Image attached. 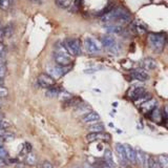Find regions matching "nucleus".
<instances>
[{
	"instance_id": "f257e3e1",
	"label": "nucleus",
	"mask_w": 168,
	"mask_h": 168,
	"mask_svg": "<svg viewBox=\"0 0 168 168\" xmlns=\"http://www.w3.org/2000/svg\"><path fill=\"white\" fill-rule=\"evenodd\" d=\"M131 21V14L125 8L117 6L105 13L101 17V22L106 24H117L123 26L124 24H128Z\"/></svg>"
},
{
	"instance_id": "f03ea898",
	"label": "nucleus",
	"mask_w": 168,
	"mask_h": 168,
	"mask_svg": "<svg viewBox=\"0 0 168 168\" xmlns=\"http://www.w3.org/2000/svg\"><path fill=\"white\" fill-rule=\"evenodd\" d=\"M147 43L156 54H161L165 47L166 36L163 33H150L147 36Z\"/></svg>"
},
{
	"instance_id": "7ed1b4c3",
	"label": "nucleus",
	"mask_w": 168,
	"mask_h": 168,
	"mask_svg": "<svg viewBox=\"0 0 168 168\" xmlns=\"http://www.w3.org/2000/svg\"><path fill=\"white\" fill-rule=\"evenodd\" d=\"M64 45L69 55L79 56L81 54V42L77 38H67L64 41Z\"/></svg>"
},
{
	"instance_id": "20e7f679",
	"label": "nucleus",
	"mask_w": 168,
	"mask_h": 168,
	"mask_svg": "<svg viewBox=\"0 0 168 168\" xmlns=\"http://www.w3.org/2000/svg\"><path fill=\"white\" fill-rule=\"evenodd\" d=\"M101 43L106 50H108L113 54H118V52L120 50V46L117 43L116 39L110 35H104L101 37Z\"/></svg>"
},
{
	"instance_id": "39448f33",
	"label": "nucleus",
	"mask_w": 168,
	"mask_h": 168,
	"mask_svg": "<svg viewBox=\"0 0 168 168\" xmlns=\"http://www.w3.org/2000/svg\"><path fill=\"white\" fill-rule=\"evenodd\" d=\"M47 75H50V77L54 79H58V78L62 77L63 75L69 72V66H59V65H54V66H47Z\"/></svg>"
},
{
	"instance_id": "423d86ee",
	"label": "nucleus",
	"mask_w": 168,
	"mask_h": 168,
	"mask_svg": "<svg viewBox=\"0 0 168 168\" xmlns=\"http://www.w3.org/2000/svg\"><path fill=\"white\" fill-rule=\"evenodd\" d=\"M54 60L59 66H68L72 63V59L67 52H57L54 53Z\"/></svg>"
},
{
	"instance_id": "0eeeda50",
	"label": "nucleus",
	"mask_w": 168,
	"mask_h": 168,
	"mask_svg": "<svg viewBox=\"0 0 168 168\" xmlns=\"http://www.w3.org/2000/svg\"><path fill=\"white\" fill-rule=\"evenodd\" d=\"M84 47H85L86 52H87L88 54H91V55L98 54V53H100V50H101V47H100V45L98 44V42H97L94 38H91V37L85 38V40H84Z\"/></svg>"
},
{
	"instance_id": "6e6552de",
	"label": "nucleus",
	"mask_w": 168,
	"mask_h": 168,
	"mask_svg": "<svg viewBox=\"0 0 168 168\" xmlns=\"http://www.w3.org/2000/svg\"><path fill=\"white\" fill-rule=\"evenodd\" d=\"M38 84L43 88H50L55 85V79L50 77V75L41 74L38 76Z\"/></svg>"
},
{
	"instance_id": "1a4fd4ad",
	"label": "nucleus",
	"mask_w": 168,
	"mask_h": 168,
	"mask_svg": "<svg viewBox=\"0 0 168 168\" xmlns=\"http://www.w3.org/2000/svg\"><path fill=\"white\" fill-rule=\"evenodd\" d=\"M130 77L135 80H138V81H147L149 79V75L147 72H145L144 69L142 68H136V69H132L130 72Z\"/></svg>"
},
{
	"instance_id": "9d476101",
	"label": "nucleus",
	"mask_w": 168,
	"mask_h": 168,
	"mask_svg": "<svg viewBox=\"0 0 168 168\" xmlns=\"http://www.w3.org/2000/svg\"><path fill=\"white\" fill-rule=\"evenodd\" d=\"M130 28H131L132 33H136L138 35H143V34H146L148 28L143 22L140 21V20H136L130 24Z\"/></svg>"
},
{
	"instance_id": "9b49d317",
	"label": "nucleus",
	"mask_w": 168,
	"mask_h": 168,
	"mask_svg": "<svg viewBox=\"0 0 168 168\" xmlns=\"http://www.w3.org/2000/svg\"><path fill=\"white\" fill-rule=\"evenodd\" d=\"M144 93H146V91H145V88H144L143 86L137 85V86H132V87L129 88V91L127 93V96L129 97L131 100L136 101V100L139 99Z\"/></svg>"
},
{
	"instance_id": "f8f14e48",
	"label": "nucleus",
	"mask_w": 168,
	"mask_h": 168,
	"mask_svg": "<svg viewBox=\"0 0 168 168\" xmlns=\"http://www.w3.org/2000/svg\"><path fill=\"white\" fill-rule=\"evenodd\" d=\"M157 105H158L157 100L153 99V98H151V99L147 100L146 102H144L142 105H140L139 107L141 108L142 113H150L152 110L154 109V108L157 107Z\"/></svg>"
},
{
	"instance_id": "ddd939ff",
	"label": "nucleus",
	"mask_w": 168,
	"mask_h": 168,
	"mask_svg": "<svg viewBox=\"0 0 168 168\" xmlns=\"http://www.w3.org/2000/svg\"><path fill=\"white\" fill-rule=\"evenodd\" d=\"M100 115L94 110H91V111H88L86 115H84L82 118V121L84 123H87V124H94V123H97V122L100 121Z\"/></svg>"
},
{
	"instance_id": "4468645a",
	"label": "nucleus",
	"mask_w": 168,
	"mask_h": 168,
	"mask_svg": "<svg viewBox=\"0 0 168 168\" xmlns=\"http://www.w3.org/2000/svg\"><path fill=\"white\" fill-rule=\"evenodd\" d=\"M88 142H94V141H99V140H109L110 136L108 133L103 132H89L86 136Z\"/></svg>"
},
{
	"instance_id": "2eb2a0df",
	"label": "nucleus",
	"mask_w": 168,
	"mask_h": 168,
	"mask_svg": "<svg viewBox=\"0 0 168 168\" xmlns=\"http://www.w3.org/2000/svg\"><path fill=\"white\" fill-rule=\"evenodd\" d=\"M141 68L144 69L145 72L147 71H152L157 67V62L153 58H145L140 62Z\"/></svg>"
},
{
	"instance_id": "dca6fc26",
	"label": "nucleus",
	"mask_w": 168,
	"mask_h": 168,
	"mask_svg": "<svg viewBox=\"0 0 168 168\" xmlns=\"http://www.w3.org/2000/svg\"><path fill=\"white\" fill-rule=\"evenodd\" d=\"M124 149L127 161H129V163H131V164H136V149L130 146L129 144H125Z\"/></svg>"
},
{
	"instance_id": "f3484780",
	"label": "nucleus",
	"mask_w": 168,
	"mask_h": 168,
	"mask_svg": "<svg viewBox=\"0 0 168 168\" xmlns=\"http://www.w3.org/2000/svg\"><path fill=\"white\" fill-rule=\"evenodd\" d=\"M116 151H117V156H118L120 162L124 165V164H127V159H126V153H125V149H124V145H122L120 143L116 144Z\"/></svg>"
},
{
	"instance_id": "a211bd4d",
	"label": "nucleus",
	"mask_w": 168,
	"mask_h": 168,
	"mask_svg": "<svg viewBox=\"0 0 168 168\" xmlns=\"http://www.w3.org/2000/svg\"><path fill=\"white\" fill-rule=\"evenodd\" d=\"M105 30L109 34H118V35H122L124 33V28L121 25L117 24H106L104 25Z\"/></svg>"
},
{
	"instance_id": "6ab92c4d",
	"label": "nucleus",
	"mask_w": 168,
	"mask_h": 168,
	"mask_svg": "<svg viewBox=\"0 0 168 168\" xmlns=\"http://www.w3.org/2000/svg\"><path fill=\"white\" fill-rule=\"evenodd\" d=\"M147 162V158L145 152L142 150L141 148L136 149V163H138L139 165L143 167Z\"/></svg>"
},
{
	"instance_id": "aec40b11",
	"label": "nucleus",
	"mask_w": 168,
	"mask_h": 168,
	"mask_svg": "<svg viewBox=\"0 0 168 168\" xmlns=\"http://www.w3.org/2000/svg\"><path fill=\"white\" fill-rule=\"evenodd\" d=\"M150 119L153 122H156V123H161L162 122V109L157 106L150 113Z\"/></svg>"
},
{
	"instance_id": "412c9836",
	"label": "nucleus",
	"mask_w": 168,
	"mask_h": 168,
	"mask_svg": "<svg viewBox=\"0 0 168 168\" xmlns=\"http://www.w3.org/2000/svg\"><path fill=\"white\" fill-rule=\"evenodd\" d=\"M87 129L91 132H103L105 129V126L103 123L97 122V123H94V124H89Z\"/></svg>"
},
{
	"instance_id": "4be33fe9",
	"label": "nucleus",
	"mask_w": 168,
	"mask_h": 168,
	"mask_svg": "<svg viewBox=\"0 0 168 168\" xmlns=\"http://www.w3.org/2000/svg\"><path fill=\"white\" fill-rule=\"evenodd\" d=\"M104 161L107 163L108 165L111 166V167H115V162H113V153L110 151V149H106L104 151Z\"/></svg>"
},
{
	"instance_id": "5701e85b",
	"label": "nucleus",
	"mask_w": 168,
	"mask_h": 168,
	"mask_svg": "<svg viewBox=\"0 0 168 168\" xmlns=\"http://www.w3.org/2000/svg\"><path fill=\"white\" fill-rule=\"evenodd\" d=\"M157 161L161 168H168V154H160Z\"/></svg>"
},
{
	"instance_id": "b1692460",
	"label": "nucleus",
	"mask_w": 168,
	"mask_h": 168,
	"mask_svg": "<svg viewBox=\"0 0 168 168\" xmlns=\"http://www.w3.org/2000/svg\"><path fill=\"white\" fill-rule=\"evenodd\" d=\"M59 94H60V88L57 86H52V87L47 88L46 93H45L47 97H57Z\"/></svg>"
},
{
	"instance_id": "393cba45",
	"label": "nucleus",
	"mask_w": 168,
	"mask_h": 168,
	"mask_svg": "<svg viewBox=\"0 0 168 168\" xmlns=\"http://www.w3.org/2000/svg\"><path fill=\"white\" fill-rule=\"evenodd\" d=\"M56 3L62 8H68L69 6H73L74 0H56Z\"/></svg>"
},
{
	"instance_id": "a878e982",
	"label": "nucleus",
	"mask_w": 168,
	"mask_h": 168,
	"mask_svg": "<svg viewBox=\"0 0 168 168\" xmlns=\"http://www.w3.org/2000/svg\"><path fill=\"white\" fill-rule=\"evenodd\" d=\"M149 99H151V96L148 94V93H144L142 96L139 98V99H137L135 101L136 102V105H138V106H140V105H142L144 102H146L147 100H149Z\"/></svg>"
},
{
	"instance_id": "bb28decb",
	"label": "nucleus",
	"mask_w": 168,
	"mask_h": 168,
	"mask_svg": "<svg viewBox=\"0 0 168 168\" xmlns=\"http://www.w3.org/2000/svg\"><path fill=\"white\" fill-rule=\"evenodd\" d=\"M25 162L28 163V165H35L37 162V157L36 154L33 153V152L30 151L28 153V156H26V158H25Z\"/></svg>"
},
{
	"instance_id": "cd10ccee",
	"label": "nucleus",
	"mask_w": 168,
	"mask_h": 168,
	"mask_svg": "<svg viewBox=\"0 0 168 168\" xmlns=\"http://www.w3.org/2000/svg\"><path fill=\"white\" fill-rule=\"evenodd\" d=\"M147 168H161L158 161L152 157L147 158V162H146Z\"/></svg>"
},
{
	"instance_id": "c85d7f7f",
	"label": "nucleus",
	"mask_w": 168,
	"mask_h": 168,
	"mask_svg": "<svg viewBox=\"0 0 168 168\" xmlns=\"http://www.w3.org/2000/svg\"><path fill=\"white\" fill-rule=\"evenodd\" d=\"M12 1L13 0H0V8L3 11H6L11 8Z\"/></svg>"
},
{
	"instance_id": "c756f323",
	"label": "nucleus",
	"mask_w": 168,
	"mask_h": 168,
	"mask_svg": "<svg viewBox=\"0 0 168 168\" xmlns=\"http://www.w3.org/2000/svg\"><path fill=\"white\" fill-rule=\"evenodd\" d=\"M168 120V105H165L162 109V122L166 123Z\"/></svg>"
},
{
	"instance_id": "7c9ffc66",
	"label": "nucleus",
	"mask_w": 168,
	"mask_h": 168,
	"mask_svg": "<svg viewBox=\"0 0 168 168\" xmlns=\"http://www.w3.org/2000/svg\"><path fill=\"white\" fill-rule=\"evenodd\" d=\"M6 66L4 63V60H0V78H3L6 76Z\"/></svg>"
},
{
	"instance_id": "2f4dec72",
	"label": "nucleus",
	"mask_w": 168,
	"mask_h": 168,
	"mask_svg": "<svg viewBox=\"0 0 168 168\" xmlns=\"http://www.w3.org/2000/svg\"><path fill=\"white\" fill-rule=\"evenodd\" d=\"M8 95V91L6 87H3V86H0V98H4Z\"/></svg>"
},
{
	"instance_id": "473e14b6",
	"label": "nucleus",
	"mask_w": 168,
	"mask_h": 168,
	"mask_svg": "<svg viewBox=\"0 0 168 168\" xmlns=\"http://www.w3.org/2000/svg\"><path fill=\"white\" fill-rule=\"evenodd\" d=\"M8 157V151L3 147H0V159H4Z\"/></svg>"
},
{
	"instance_id": "72a5a7b5",
	"label": "nucleus",
	"mask_w": 168,
	"mask_h": 168,
	"mask_svg": "<svg viewBox=\"0 0 168 168\" xmlns=\"http://www.w3.org/2000/svg\"><path fill=\"white\" fill-rule=\"evenodd\" d=\"M42 168H54L52 165V163L48 162V161H44L43 163H42Z\"/></svg>"
},
{
	"instance_id": "f704fd0d",
	"label": "nucleus",
	"mask_w": 168,
	"mask_h": 168,
	"mask_svg": "<svg viewBox=\"0 0 168 168\" xmlns=\"http://www.w3.org/2000/svg\"><path fill=\"white\" fill-rule=\"evenodd\" d=\"M99 168H113V167L108 165V164L105 162V161H103L102 163H99Z\"/></svg>"
},
{
	"instance_id": "c9c22d12",
	"label": "nucleus",
	"mask_w": 168,
	"mask_h": 168,
	"mask_svg": "<svg viewBox=\"0 0 168 168\" xmlns=\"http://www.w3.org/2000/svg\"><path fill=\"white\" fill-rule=\"evenodd\" d=\"M3 38H4V30H3V28H0V43H2Z\"/></svg>"
},
{
	"instance_id": "e433bc0d",
	"label": "nucleus",
	"mask_w": 168,
	"mask_h": 168,
	"mask_svg": "<svg viewBox=\"0 0 168 168\" xmlns=\"http://www.w3.org/2000/svg\"><path fill=\"white\" fill-rule=\"evenodd\" d=\"M4 165H6V161L3 160V159H0V168H2Z\"/></svg>"
},
{
	"instance_id": "4c0bfd02",
	"label": "nucleus",
	"mask_w": 168,
	"mask_h": 168,
	"mask_svg": "<svg viewBox=\"0 0 168 168\" xmlns=\"http://www.w3.org/2000/svg\"><path fill=\"white\" fill-rule=\"evenodd\" d=\"M3 143H4V139L0 136V147H3Z\"/></svg>"
},
{
	"instance_id": "58836bf2",
	"label": "nucleus",
	"mask_w": 168,
	"mask_h": 168,
	"mask_svg": "<svg viewBox=\"0 0 168 168\" xmlns=\"http://www.w3.org/2000/svg\"><path fill=\"white\" fill-rule=\"evenodd\" d=\"M83 168H97L95 167V166H91V165H88V164H86V165H84V167Z\"/></svg>"
},
{
	"instance_id": "ea45409f",
	"label": "nucleus",
	"mask_w": 168,
	"mask_h": 168,
	"mask_svg": "<svg viewBox=\"0 0 168 168\" xmlns=\"http://www.w3.org/2000/svg\"><path fill=\"white\" fill-rule=\"evenodd\" d=\"M3 84V78H0V86Z\"/></svg>"
},
{
	"instance_id": "a19ab883",
	"label": "nucleus",
	"mask_w": 168,
	"mask_h": 168,
	"mask_svg": "<svg viewBox=\"0 0 168 168\" xmlns=\"http://www.w3.org/2000/svg\"><path fill=\"white\" fill-rule=\"evenodd\" d=\"M166 123H167V125H168V120H167V122H166Z\"/></svg>"
},
{
	"instance_id": "79ce46f5",
	"label": "nucleus",
	"mask_w": 168,
	"mask_h": 168,
	"mask_svg": "<svg viewBox=\"0 0 168 168\" xmlns=\"http://www.w3.org/2000/svg\"><path fill=\"white\" fill-rule=\"evenodd\" d=\"M167 48H168V42H167Z\"/></svg>"
},
{
	"instance_id": "37998d69",
	"label": "nucleus",
	"mask_w": 168,
	"mask_h": 168,
	"mask_svg": "<svg viewBox=\"0 0 168 168\" xmlns=\"http://www.w3.org/2000/svg\"><path fill=\"white\" fill-rule=\"evenodd\" d=\"M30 1H34V0H30Z\"/></svg>"
}]
</instances>
